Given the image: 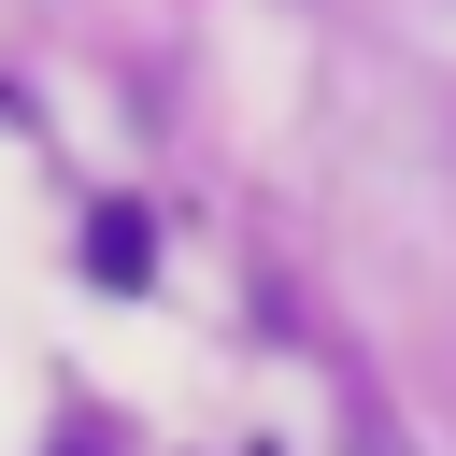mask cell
<instances>
[{
  "mask_svg": "<svg viewBox=\"0 0 456 456\" xmlns=\"http://www.w3.org/2000/svg\"><path fill=\"white\" fill-rule=\"evenodd\" d=\"M86 271H100V285H142V271H157L142 214H100V228H86Z\"/></svg>",
  "mask_w": 456,
  "mask_h": 456,
  "instance_id": "1",
  "label": "cell"
}]
</instances>
